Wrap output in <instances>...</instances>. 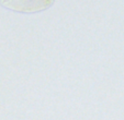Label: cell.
<instances>
[{
  "instance_id": "6da1fadb",
  "label": "cell",
  "mask_w": 124,
  "mask_h": 120,
  "mask_svg": "<svg viewBox=\"0 0 124 120\" xmlns=\"http://www.w3.org/2000/svg\"><path fill=\"white\" fill-rule=\"evenodd\" d=\"M1 6L10 10L23 13H33L46 10L49 6L54 3L53 0H11L1 1Z\"/></svg>"
}]
</instances>
